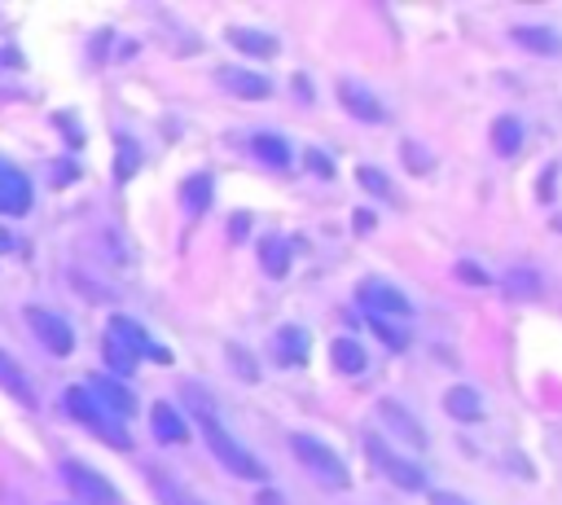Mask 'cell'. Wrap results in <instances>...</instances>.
I'll use <instances>...</instances> for the list:
<instances>
[{"instance_id":"obj_18","label":"cell","mask_w":562,"mask_h":505,"mask_svg":"<svg viewBox=\"0 0 562 505\" xmlns=\"http://www.w3.org/2000/svg\"><path fill=\"white\" fill-rule=\"evenodd\" d=\"M250 154H255L259 162L277 167V171L290 167V145H285V136H277V132H255V136H250Z\"/></svg>"},{"instance_id":"obj_9","label":"cell","mask_w":562,"mask_h":505,"mask_svg":"<svg viewBox=\"0 0 562 505\" xmlns=\"http://www.w3.org/2000/svg\"><path fill=\"white\" fill-rule=\"evenodd\" d=\"M83 391H88L105 413H114L119 422L136 413V395H132L123 382H114V378H88V386H83Z\"/></svg>"},{"instance_id":"obj_15","label":"cell","mask_w":562,"mask_h":505,"mask_svg":"<svg viewBox=\"0 0 562 505\" xmlns=\"http://www.w3.org/2000/svg\"><path fill=\"white\" fill-rule=\"evenodd\" d=\"M378 417H382V422H386V426H391V430H395L404 444H413V448H426V430L413 422V413H408L404 404H395V400H382V404H378Z\"/></svg>"},{"instance_id":"obj_14","label":"cell","mask_w":562,"mask_h":505,"mask_svg":"<svg viewBox=\"0 0 562 505\" xmlns=\"http://www.w3.org/2000/svg\"><path fill=\"white\" fill-rule=\"evenodd\" d=\"M307 347H312V338H307V329H299V325H281V329L272 334V356H277V364H303V360H307Z\"/></svg>"},{"instance_id":"obj_3","label":"cell","mask_w":562,"mask_h":505,"mask_svg":"<svg viewBox=\"0 0 562 505\" xmlns=\"http://www.w3.org/2000/svg\"><path fill=\"white\" fill-rule=\"evenodd\" d=\"M66 408H70V417L79 422V426H88L97 439H105V444H114V448H132V439H127V430H123V422L114 417V413H105L83 386H70L66 391Z\"/></svg>"},{"instance_id":"obj_7","label":"cell","mask_w":562,"mask_h":505,"mask_svg":"<svg viewBox=\"0 0 562 505\" xmlns=\"http://www.w3.org/2000/svg\"><path fill=\"white\" fill-rule=\"evenodd\" d=\"M26 325H31V334H35L53 356H70V351H75V329H70V321H66L61 312L31 303V307H26Z\"/></svg>"},{"instance_id":"obj_22","label":"cell","mask_w":562,"mask_h":505,"mask_svg":"<svg viewBox=\"0 0 562 505\" xmlns=\"http://www.w3.org/2000/svg\"><path fill=\"white\" fill-rule=\"evenodd\" d=\"M518 145H522V123H518L514 114L496 119V123H492V149H496L501 158H509V154H518Z\"/></svg>"},{"instance_id":"obj_4","label":"cell","mask_w":562,"mask_h":505,"mask_svg":"<svg viewBox=\"0 0 562 505\" xmlns=\"http://www.w3.org/2000/svg\"><path fill=\"white\" fill-rule=\"evenodd\" d=\"M57 474L66 479V487H70L83 505H119V487H114L101 470H92V465H83V461H57Z\"/></svg>"},{"instance_id":"obj_24","label":"cell","mask_w":562,"mask_h":505,"mask_svg":"<svg viewBox=\"0 0 562 505\" xmlns=\"http://www.w3.org/2000/svg\"><path fill=\"white\" fill-rule=\"evenodd\" d=\"M514 44L527 53H558V35L549 26H514Z\"/></svg>"},{"instance_id":"obj_31","label":"cell","mask_w":562,"mask_h":505,"mask_svg":"<svg viewBox=\"0 0 562 505\" xmlns=\"http://www.w3.org/2000/svg\"><path fill=\"white\" fill-rule=\"evenodd\" d=\"M228 360H233V369H237L246 382H259V364H255V356H241V347H228Z\"/></svg>"},{"instance_id":"obj_27","label":"cell","mask_w":562,"mask_h":505,"mask_svg":"<svg viewBox=\"0 0 562 505\" xmlns=\"http://www.w3.org/2000/svg\"><path fill=\"white\" fill-rule=\"evenodd\" d=\"M184 202H189V211L211 206V176H193V180H184Z\"/></svg>"},{"instance_id":"obj_13","label":"cell","mask_w":562,"mask_h":505,"mask_svg":"<svg viewBox=\"0 0 562 505\" xmlns=\"http://www.w3.org/2000/svg\"><path fill=\"white\" fill-rule=\"evenodd\" d=\"M338 97H342V105H347V114H356V119H364V123H382L386 119V110H382V101L369 92V88H360V83H351V79H342L338 83Z\"/></svg>"},{"instance_id":"obj_17","label":"cell","mask_w":562,"mask_h":505,"mask_svg":"<svg viewBox=\"0 0 562 505\" xmlns=\"http://www.w3.org/2000/svg\"><path fill=\"white\" fill-rule=\"evenodd\" d=\"M0 391H9L18 404L35 408V391H31V378H26V373H22V364H18L13 356H4V351H0Z\"/></svg>"},{"instance_id":"obj_20","label":"cell","mask_w":562,"mask_h":505,"mask_svg":"<svg viewBox=\"0 0 562 505\" xmlns=\"http://www.w3.org/2000/svg\"><path fill=\"white\" fill-rule=\"evenodd\" d=\"M228 44L246 57H272L277 53V40L263 31H250V26H228Z\"/></svg>"},{"instance_id":"obj_6","label":"cell","mask_w":562,"mask_h":505,"mask_svg":"<svg viewBox=\"0 0 562 505\" xmlns=\"http://www.w3.org/2000/svg\"><path fill=\"white\" fill-rule=\"evenodd\" d=\"M356 299H360V307H364L369 316H382V321H408V316H413V303L404 299V290H395V285L382 281V277L360 281Z\"/></svg>"},{"instance_id":"obj_34","label":"cell","mask_w":562,"mask_h":505,"mask_svg":"<svg viewBox=\"0 0 562 505\" xmlns=\"http://www.w3.org/2000/svg\"><path fill=\"white\" fill-rule=\"evenodd\" d=\"M119 176H132V149H127V141H123V158H119Z\"/></svg>"},{"instance_id":"obj_28","label":"cell","mask_w":562,"mask_h":505,"mask_svg":"<svg viewBox=\"0 0 562 505\" xmlns=\"http://www.w3.org/2000/svg\"><path fill=\"white\" fill-rule=\"evenodd\" d=\"M505 290H509V294H518V299H522V294H531V299H536V294H540V277H536L531 268H527V272H522V268H514V272L505 277Z\"/></svg>"},{"instance_id":"obj_36","label":"cell","mask_w":562,"mask_h":505,"mask_svg":"<svg viewBox=\"0 0 562 505\" xmlns=\"http://www.w3.org/2000/svg\"><path fill=\"white\" fill-rule=\"evenodd\" d=\"M13 250V233L9 228H0V255H9Z\"/></svg>"},{"instance_id":"obj_11","label":"cell","mask_w":562,"mask_h":505,"mask_svg":"<svg viewBox=\"0 0 562 505\" xmlns=\"http://www.w3.org/2000/svg\"><path fill=\"white\" fill-rule=\"evenodd\" d=\"M215 79H220V88H228V92H237V97H250V101H259V97L272 92V83H268L259 70H246V66H220Z\"/></svg>"},{"instance_id":"obj_33","label":"cell","mask_w":562,"mask_h":505,"mask_svg":"<svg viewBox=\"0 0 562 505\" xmlns=\"http://www.w3.org/2000/svg\"><path fill=\"white\" fill-rule=\"evenodd\" d=\"M430 505H470V501L457 492H430Z\"/></svg>"},{"instance_id":"obj_2","label":"cell","mask_w":562,"mask_h":505,"mask_svg":"<svg viewBox=\"0 0 562 505\" xmlns=\"http://www.w3.org/2000/svg\"><path fill=\"white\" fill-rule=\"evenodd\" d=\"M290 452H294V461H299L316 483H325V487H334V492H347V487H351V470H347V461H342L329 444H321L316 435L294 430V435H290Z\"/></svg>"},{"instance_id":"obj_26","label":"cell","mask_w":562,"mask_h":505,"mask_svg":"<svg viewBox=\"0 0 562 505\" xmlns=\"http://www.w3.org/2000/svg\"><path fill=\"white\" fill-rule=\"evenodd\" d=\"M101 356H105V364H110V369H114L119 378H127V373H132V364H136V360L127 356V347H119V343H114L110 334L101 338Z\"/></svg>"},{"instance_id":"obj_23","label":"cell","mask_w":562,"mask_h":505,"mask_svg":"<svg viewBox=\"0 0 562 505\" xmlns=\"http://www.w3.org/2000/svg\"><path fill=\"white\" fill-rule=\"evenodd\" d=\"M259 263H263L268 277H285V272H290V242L263 237V242H259Z\"/></svg>"},{"instance_id":"obj_21","label":"cell","mask_w":562,"mask_h":505,"mask_svg":"<svg viewBox=\"0 0 562 505\" xmlns=\"http://www.w3.org/2000/svg\"><path fill=\"white\" fill-rule=\"evenodd\" d=\"M329 360H334L338 373H364V364H369V356H364V347L356 338H334L329 343Z\"/></svg>"},{"instance_id":"obj_25","label":"cell","mask_w":562,"mask_h":505,"mask_svg":"<svg viewBox=\"0 0 562 505\" xmlns=\"http://www.w3.org/2000/svg\"><path fill=\"white\" fill-rule=\"evenodd\" d=\"M369 325H373V334L391 347V351H404L408 347V329H400L395 321H382V316H369Z\"/></svg>"},{"instance_id":"obj_19","label":"cell","mask_w":562,"mask_h":505,"mask_svg":"<svg viewBox=\"0 0 562 505\" xmlns=\"http://www.w3.org/2000/svg\"><path fill=\"white\" fill-rule=\"evenodd\" d=\"M443 408H448V417H457V422H465V426L483 422V400H479L470 386H452V391L443 395Z\"/></svg>"},{"instance_id":"obj_12","label":"cell","mask_w":562,"mask_h":505,"mask_svg":"<svg viewBox=\"0 0 562 505\" xmlns=\"http://www.w3.org/2000/svg\"><path fill=\"white\" fill-rule=\"evenodd\" d=\"M149 430H154V439L158 444H184L189 439V422L176 413V404H167V400H158L154 408H149Z\"/></svg>"},{"instance_id":"obj_35","label":"cell","mask_w":562,"mask_h":505,"mask_svg":"<svg viewBox=\"0 0 562 505\" xmlns=\"http://www.w3.org/2000/svg\"><path fill=\"white\" fill-rule=\"evenodd\" d=\"M228 228H233V237H241V233L250 228V220H246V215H233V224H228Z\"/></svg>"},{"instance_id":"obj_16","label":"cell","mask_w":562,"mask_h":505,"mask_svg":"<svg viewBox=\"0 0 562 505\" xmlns=\"http://www.w3.org/2000/svg\"><path fill=\"white\" fill-rule=\"evenodd\" d=\"M149 483H154V496H158V505H206L193 487H184L176 474H167V470H149Z\"/></svg>"},{"instance_id":"obj_5","label":"cell","mask_w":562,"mask_h":505,"mask_svg":"<svg viewBox=\"0 0 562 505\" xmlns=\"http://www.w3.org/2000/svg\"><path fill=\"white\" fill-rule=\"evenodd\" d=\"M364 452H369V461H373L395 487H404V492H426V474H422V465H417V461H404L400 452H391L378 435H364Z\"/></svg>"},{"instance_id":"obj_32","label":"cell","mask_w":562,"mask_h":505,"mask_svg":"<svg viewBox=\"0 0 562 505\" xmlns=\"http://www.w3.org/2000/svg\"><path fill=\"white\" fill-rule=\"evenodd\" d=\"M457 277H461V281H470V285H483V281H487V277H483L474 263H457Z\"/></svg>"},{"instance_id":"obj_8","label":"cell","mask_w":562,"mask_h":505,"mask_svg":"<svg viewBox=\"0 0 562 505\" xmlns=\"http://www.w3.org/2000/svg\"><path fill=\"white\" fill-rule=\"evenodd\" d=\"M119 347H127V356L132 360H140V356H149V360H171V351H162L136 321H127V316H110V329H105Z\"/></svg>"},{"instance_id":"obj_1","label":"cell","mask_w":562,"mask_h":505,"mask_svg":"<svg viewBox=\"0 0 562 505\" xmlns=\"http://www.w3.org/2000/svg\"><path fill=\"white\" fill-rule=\"evenodd\" d=\"M180 395H184V408H189V417H198V426H202V439H206V448L215 452V461L224 465V470H233L237 479H250V483H263L268 479V470H263V461L224 426V417H220V408H215V400L198 386V382H184L180 386Z\"/></svg>"},{"instance_id":"obj_30","label":"cell","mask_w":562,"mask_h":505,"mask_svg":"<svg viewBox=\"0 0 562 505\" xmlns=\"http://www.w3.org/2000/svg\"><path fill=\"white\" fill-rule=\"evenodd\" d=\"M303 162H307V171H312V176H321V180H334V162H329V154H321V149H307V154H303Z\"/></svg>"},{"instance_id":"obj_29","label":"cell","mask_w":562,"mask_h":505,"mask_svg":"<svg viewBox=\"0 0 562 505\" xmlns=\"http://www.w3.org/2000/svg\"><path fill=\"white\" fill-rule=\"evenodd\" d=\"M356 176H360V184H364L369 193H378V198H391V180H386L378 167H360Z\"/></svg>"},{"instance_id":"obj_10","label":"cell","mask_w":562,"mask_h":505,"mask_svg":"<svg viewBox=\"0 0 562 505\" xmlns=\"http://www.w3.org/2000/svg\"><path fill=\"white\" fill-rule=\"evenodd\" d=\"M0 211L4 215H26L31 211V180L0 158Z\"/></svg>"}]
</instances>
